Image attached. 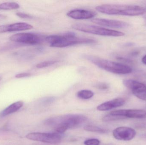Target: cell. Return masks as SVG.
<instances>
[{"label": "cell", "mask_w": 146, "mask_h": 145, "mask_svg": "<svg viewBox=\"0 0 146 145\" xmlns=\"http://www.w3.org/2000/svg\"><path fill=\"white\" fill-rule=\"evenodd\" d=\"M87 120L83 115L69 114L49 118L45 121V124L53 127L56 133L61 134L68 129L81 127Z\"/></svg>", "instance_id": "6da1fadb"}, {"label": "cell", "mask_w": 146, "mask_h": 145, "mask_svg": "<svg viewBox=\"0 0 146 145\" xmlns=\"http://www.w3.org/2000/svg\"><path fill=\"white\" fill-rule=\"evenodd\" d=\"M96 9L100 12L109 15L125 16H139L146 12V9L143 7L126 4H102L96 7Z\"/></svg>", "instance_id": "7a4b0ae2"}, {"label": "cell", "mask_w": 146, "mask_h": 145, "mask_svg": "<svg viewBox=\"0 0 146 145\" xmlns=\"http://www.w3.org/2000/svg\"><path fill=\"white\" fill-rule=\"evenodd\" d=\"M45 41L53 47L64 48L76 44H92L96 43L93 39L78 37L73 32L62 35H50L45 37Z\"/></svg>", "instance_id": "3957f363"}, {"label": "cell", "mask_w": 146, "mask_h": 145, "mask_svg": "<svg viewBox=\"0 0 146 145\" xmlns=\"http://www.w3.org/2000/svg\"><path fill=\"white\" fill-rule=\"evenodd\" d=\"M84 57L99 68L111 73L118 75H127L130 74L133 72L131 67L121 63L92 55H85Z\"/></svg>", "instance_id": "277c9868"}, {"label": "cell", "mask_w": 146, "mask_h": 145, "mask_svg": "<svg viewBox=\"0 0 146 145\" xmlns=\"http://www.w3.org/2000/svg\"><path fill=\"white\" fill-rule=\"evenodd\" d=\"M72 28L74 30L82 32L98 35L121 37L125 35V33L121 31L110 30L104 27L89 24L76 23L72 25Z\"/></svg>", "instance_id": "5b68a950"}, {"label": "cell", "mask_w": 146, "mask_h": 145, "mask_svg": "<svg viewBox=\"0 0 146 145\" xmlns=\"http://www.w3.org/2000/svg\"><path fill=\"white\" fill-rule=\"evenodd\" d=\"M146 118V111L140 110H121L111 112L103 117L104 121H117L125 118Z\"/></svg>", "instance_id": "8992f818"}, {"label": "cell", "mask_w": 146, "mask_h": 145, "mask_svg": "<svg viewBox=\"0 0 146 145\" xmlns=\"http://www.w3.org/2000/svg\"><path fill=\"white\" fill-rule=\"evenodd\" d=\"M12 41L21 44L35 45L40 44L44 41V37L41 35L33 33H17L9 37Z\"/></svg>", "instance_id": "52a82bcc"}, {"label": "cell", "mask_w": 146, "mask_h": 145, "mask_svg": "<svg viewBox=\"0 0 146 145\" xmlns=\"http://www.w3.org/2000/svg\"><path fill=\"white\" fill-rule=\"evenodd\" d=\"M26 138L30 140L52 144H59L62 140L61 136L57 133H32L27 134Z\"/></svg>", "instance_id": "ba28073f"}, {"label": "cell", "mask_w": 146, "mask_h": 145, "mask_svg": "<svg viewBox=\"0 0 146 145\" xmlns=\"http://www.w3.org/2000/svg\"><path fill=\"white\" fill-rule=\"evenodd\" d=\"M123 85L132 91L138 98L146 101V85L133 79H124Z\"/></svg>", "instance_id": "9c48e42d"}, {"label": "cell", "mask_w": 146, "mask_h": 145, "mask_svg": "<svg viewBox=\"0 0 146 145\" xmlns=\"http://www.w3.org/2000/svg\"><path fill=\"white\" fill-rule=\"evenodd\" d=\"M135 130L127 127H119L114 129L113 137L117 140L129 141L133 139L136 135Z\"/></svg>", "instance_id": "30bf717a"}, {"label": "cell", "mask_w": 146, "mask_h": 145, "mask_svg": "<svg viewBox=\"0 0 146 145\" xmlns=\"http://www.w3.org/2000/svg\"><path fill=\"white\" fill-rule=\"evenodd\" d=\"M92 21L94 24L104 27L116 29L127 28L129 26V24L123 21L107 19L94 18L92 20Z\"/></svg>", "instance_id": "8fae6325"}, {"label": "cell", "mask_w": 146, "mask_h": 145, "mask_svg": "<svg viewBox=\"0 0 146 145\" xmlns=\"http://www.w3.org/2000/svg\"><path fill=\"white\" fill-rule=\"evenodd\" d=\"M33 26L24 22L14 23L0 25V34L8 32L28 30L33 29Z\"/></svg>", "instance_id": "7c38bea8"}, {"label": "cell", "mask_w": 146, "mask_h": 145, "mask_svg": "<svg viewBox=\"0 0 146 145\" xmlns=\"http://www.w3.org/2000/svg\"><path fill=\"white\" fill-rule=\"evenodd\" d=\"M68 16L76 20L89 19L96 16L97 13L91 10L76 9L71 10L67 13Z\"/></svg>", "instance_id": "4fadbf2b"}, {"label": "cell", "mask_w": 146, "mask_h": 145, "mask_svg": "<svg viewBox=\"0 0 146 145\" xmlns=\"http://www.w3.org/2000/svg\"><path fill=\"white\" fill-rule=\"evenodd\" d=\"M125 103V100L123 98H117L101 104L97 107V109L100 111H106L122 106Z\"/></svg>", "instance_id": "5bb4252c"}, {"label": "cell", "mask_w": 146, "mask_h": 145, "mask_svg": "<svg viewBox=\"0 0 146 145\" xmlns=\"http://www.w3.org/2000/svg\"><path fill=\"white\" fill-rule=\"evenodd\" d=\"M23 105L24 103L22 101H17L12 104L2 111L0 114V116L5 117L16 112L23 106Z\"/></svg>", "instance_id": "9a60e30c"}, {"label": "cell", "mask_w": 146, "mask_h": 145, "mask_svg": "<svg viewBox=\"0 0 146 145\" xmlns=\"http://www.w3.org/2000/svg\"><path fill=\"white\" fill-rule=\"evenodd\" d=\"M19 8V5L14 2H7L0 4V10H13L18 9Z\"/></svg>", "instance_id": "2e32d148"}, {"label": "cell", "mask_w": 146, "mask_h": 145, "mask_svg": "<svg viewBox=\"0 0 146 145\" xmlns=\"http://www.w3.org/2000/svg\"><path fill=\"white\" fill-rule=\"evenodd\" d=\"M77 97L81 99L88 100L91 98L94 95L92 91L89 90H82L77 93Z\"/></svg>", "instance_id": "e0dca14e"}, {"label": "cell", "mask_w": 146, "mask_h": 145, "mask_svg": "<svg viewBox=\"0 0 146 145\" xmlns=\"http://www.w3.org/2000/svg\"><path fill=\"white\" fill-rule=\"evenodd\" d=\"M84 129L86 131H88V132H94V133H105L107 132V130L106 129L94 126V125H86L85 126Z\"/></svg>", "instance_id": "ac0fdd59"}, {"label": "cell", "mask_w": 146, "mask_h": 145, "mask_svg": "<svg viewBox=\"0 0 146 145\" xmlns=\"http://www.w3.org/2000/svg\"><path fill=\"white\" fill-rule=\"evenodd\" d=\"M58 61L56 60H49V61H45L41 62L39 64H37L36 66V67L38 68H43L47 67L48 66L53 65L54 64H56Z\"/></svg>", "instance_id": "d6986e66"}, {"label": "cell", "mask_w": 146, "mask_h": 145, "mask_svg": "<svg viewBox=\"0 0 146 145\" xmlns=\"http://www.w3.org/2000/svg\"><path fill=\"white\" fill-rule=\"evenodd\" d=\"M85 145H99L100 141L97 139H90L84 141Z\"/></svg>", "instance_id": "ffe728a7"}, {"label": "cell", "mask_w": 146, "mask_h": 145, "mask_svg": "<svg viewBox=\"0 0 146 145\" xmlns=\"http://www.w3.org/2000/svg\"><path fill=\"white\" fill-rule=\"evenodd\" d=\"M16 15L20 18H22L25 19H30L32 18V17L30 14H27L24 13L22 12H18L16 13Z\"/></svg>", "instance_id": "44dd1931"}, {"label": "cell", "mask_w": 146, "mask_h": 145, "mask_svg": "<svg viewBox=\"0 0 146 145\" xmlns=\"http://www.w3.org/2000/svg\"><path fill=\"white\" fill-rule=\"evenodd\" d=\"M31 75V74L29 73H26V72H24V73H19L15 75V77L17 78H23V77H28Z\"/></svg>", "instance_id": "7402d4cb"}, {"label": "cell", "mask_w": 146, "mask_h": 145, "mask_svg": "<svg viewBox=\"0 0 146 145\" xmlns=\"http://www.w3.org/2000/svg\"><path fill=\"white\" fill-rule=\"evenodd\" d=\"M97 87L99 89H106L109 88V86L106 83H100L97 85Z\"/></svg>", "instance_id": "603a6c76"}, {"label": "cell", "mask_w": 146, "mask_h": 145, "mask_svg": "<svg viewBox=\"0 0 146 145\" xmlns=\"http://www.w3.org/2000/svg\"><path fill=\"white\" fill-rule=\"evenodd\" d=\"M142 62H143V64L146 65V54L142 58Z\"/></svg>", "instance_id": "cb8c5ba5"}, {"label": "cell", "mask_w": 146, "mask_h": 145, "mask_svg": "<svg viewBox=\"0 0 146 145\" xmlns=\"http://www.w3.org/2000/svg\"><path fill=\"white\" fill-rule=\"evenodd\" d=\"M6 16L5 15H3V14H0V20H1L4 19L6 18Z\"/></svg>", "instance_id": "d4e9b609"}, {"label": "cell", "mask_w": 146, "mask_h": 145, "mask_svg": "<svg viewBox=\"0 0 146 145\" xmlns=\"http://www.w3.org/2000/svg\"><path fill=\"white\" fill-rule=\"evenodd\" d=\"M1 77H0V81H1Z\"/></svg>", "instance_id": "484cf974"}]
</instances>
